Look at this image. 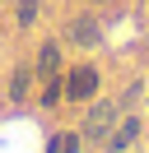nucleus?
<instances>
[{
	"label": "nucleus",
	"instance_id": "1",
	"mask_svg": "<svg viewBox=\"0 0 149 153\" xmlns=\"http://www.w3.org/2000/svg\"><path fill=\"white\" fill-rule=\"evenodd\" d=\"M117 111H121L117 102H98L89 111V121H84V139H107L112 125H117Z\"/></svg>",
	"mask_w": 149,
	"mask_h": 153
},
{
	"label": "nucleus",
	"instance_id": "6",
	"mask_svg": "<svg viewBox=\"0 0 149 153\" xmlns=\"http://www.w3.org/2000/svg\"><path fill=\"white\" fill-rule=\"evenodd\" d=\"M28 79H33V70H28V65H19V70H14V88H9V93H14V97H23V93H28Z\"/></svg>",
	"mask_w": 149,
	"mask_h": 153
},
{
	"label": "nucleus",
	"instance_id": "7",
	"mask_svg": "<svg viewBox=\"0 0 149 153\" xmlns=\"http://www.w3.org/2000/svg\"><path fill=\"white\" fill-rule=\"evenodd\" d=\"M51 153H79V134H56V149Z\"/></svg>",
	"mask_w": 149,
	"mask_h": 153
},
{
	"label": "nucleus",
	"instance_id": "3",
	"mask_svg": "<svg viewBox=\"0 0 149 153\" xmlns=\"http://www.w3.org/2000/svg\"><path fill=\"white\" fill-rule=\"evenodd\" d=\"M135 134H140V121L130 116V121H121L117 130L107 134V149H130V144H135Z\"/></svg>",
	"mask_w": 149,
	"mask_h": 153
},
{
	"label": "nucleus",
	"instance_id": "4",
	"mask_svg": "<svg viewBox=\"0 0 149 153\" xmlns=\"http://www.w3.org/2000/svg\"><path fill=\"white\" fill-rule=\"evenodd\" d=\"M70 42L93 47V42H98V23H93V19H74V23H70Z\"/></svg>",
	"mask_w": 149,
	"mask_h": 153
},
{
	"label": "nucleus",
	"instance_id": "5",
	"mask_svg": "<svg viewBox=\"0 0 149 153\" xmlns=\"http://www.w3.org/2000/svg\"><path fill=\"white\" fill-rule=\"evenodd\" d=\"M56 60H61V56H56V47L47 42V47H42V65H37V70H42V79H56Z\"/></svg>",
	"mask_w": 149,
	"mask_h": 153
},
{
	"label": "nucleus",
	"instance_id": "2",
	"mask_svg": "<svg viewBox=\"0 0 149 153\" xmlns=\"http://www.w3.org/2000/svg\"><path fill=\"white\" fill-rule=\"evenodd\" d=\"M93 88H98V70H89V65L70 70V79H65V93H70L74 102H84V97H93Z\"/></svg>",
	"mask_w": 149,
	"mask_h": 153
},
{
	"label": "nucleus",
	"instance_id": "8",
	"mask_svg": "<svg viewBox=\"0 0 149 153\" xmlns=\"http://www.w3.org/2000/svg\"><path fill=\"white\" fill-rule=\"evenodd\" d=\"M37 19V0H19V23H33Z\"/></svg>",
	"mask_w": 149,
	"mask_h": 153
}]
</instances>
